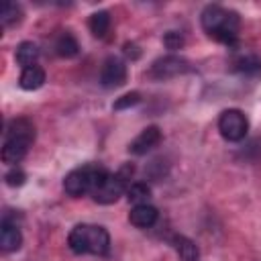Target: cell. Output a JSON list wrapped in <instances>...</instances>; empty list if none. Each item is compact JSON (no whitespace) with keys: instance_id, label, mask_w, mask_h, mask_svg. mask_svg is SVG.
Masks as SVG:
<instances>
[{"instance_id":"obj_1","label":"cell","mask_w":261,"mask_h":261,"mask_svg":"<svg viewBox=\"0 0 261 261\" xmlns=\"http://www.w3.org/2000/svg\"><path fill=\"white\" fill-rule=\"evenodd\" d=\"M202 29L216 41L234 47L239 39V14L218 4H208L200 14Z\"/></svg>"},{"instance_id":"obj_2","label":"cell","mask_w":261,"mask_h":261,"mask_svg":"<svg viewBox=\"0 0 261 261\" xmlns=\"http://www.w3.org/2000/svg\"><path fill=\"white\" fill-rule=\"evenodd\" d=\"M35 141V124L29 118H12L6 126V139L2 147V161L16 165Z\"/></svg>"},{"instance_id":"obj_3","label":"cell","mask_w":261,"mask_h":261,"mask_svg":"<svg viewBox=\"0 0 261 261\" xmlns=\"http://www.w3.org/2000/svg\"><path fill=\"white\" fill-rule=\"evenodd\" d=\"M67 245L75 255H106L110 234L100 224H77L67 237Z\"/></svg>"},{"instance_id":"obj_4","label":"cell","mask_w":261,"mask_h":261,"mask_svg":"<svg viewBox=\"0 0 261 261\" xmlns=\"http://www.w3.org/2000/svg\"><path fill=\"white\" fill-rule=\"evenodd\" d=\"M108 173H110V171H108L104 165H100V163H86V165H82V167L71 169V171L65 175V179H63V190H65L69 196H73V198L84 196V194H90V196H92V194L100 188V184L106 179Z\"/></svg>"},{"instance_id":"obj_5","label":"cell","mask_w":261,"mask_h":261,"mask_svg":"<svg viewBox=\"0 0 261 261\" xmlns=\"http://www.w3.org/2000/svg\"><path fill=\"white\" fill-rule=\"evenodd\" d=\"M133 173H135V167L130 163L122 165L116 173H108L106 179L100 184V188L92 194L94 202H98V204H114L122 194H126V188L130 186Z\"/></svg>"},{"instance_id":"obj_6","label":"cell","mask_w":261,"mask_h":261,"mask_svg":"<svg viewBox=\"0 0 261 261\" xmlns=\"http://www.w3.org/2000/svg\"><path fill=\"white\" fill-rule=\"evenodd\" d=\"M218 130L226 141L239 143L247 137L249 120L239 108H228L218 116Z\"/></svg>"},{"instance_id":"obj_7","label":"cell","mask_w":261,"mask_h":261,"mask_svg":"<svg viewBox=\"0 0 261 261\" xmlns=\"http://www.w3.org/2000/svg\"><path fill=\"white\" fill-rule=\"evenodd\" d=\"M190 69L188 61L179 55H165V57H159L153 61L151 65V75L157 77V80H169V77H175L179 73H186Z\"/></svg>"},{"instance_id":"obj_8","label":"cell","mask_w":261,"mask_h":261,"mask_svg":"<svg viewBox=\"0 0 261 261\" xmlns=\"http://www.w3.org/2000/svg\"><path fill=\"white\" fill-rule=\"evenodd\" d=\"M126 75H128L126 63L120 57L110 55L104 61L102 69H100V84L104 88H118V86H122L126 82Z\"/></svg>"},{"instance_id":"obj_9","label":"cell","mask_w":261,"mask_h":261,"mask_svg":"<svg viewBox=\"0 0 261 261\" xmlns=\"http://www.w3.org/2000/svg\"><path fill=\"white\" fill-rule=\"evenodd\" d=\"M159 143H161V130H159V126L151 124V126L143 128V130L130 141L128 151H130L133 155H147V153H149L151 149H155Z\"/></svg>"},{"instance_id":"obj_10","label":"cell","mask_w":261,"mask_h":261,"mask_svg":"<svg viewBox=\"0 0 261 261\" xmlns=\"http://www.w3.org/2000/svg\"><path fill=\"white\" fill-rule=\"evenodd\" d=\"M22 245V232L18 228L16 222H12L8 216H4L2 220V228H0V247L4 253H12L18 251Z\"/></svg>"},{"instance_id":"obj_11","label":"cell","mask_w":261,"mask_h":261,"mask_svg":"<svg viewBox=\"0 0 261 261\" xmlns=\"http://www.w3.org/2000/svg\"><path fill=\"white\" fill-rule=\"evenodd\" d=\"M157 208L151 206V204H137L130 212H128V220L130 224H135L137 228H149L157 222Z\"/></svg>"},{"instance_id":"obj_12","label":"cell","mask_w":261,"mask_h":261,"mask_svg":"<svg viewBox=\"0 0 261 261\" xmlns=\"http://www.w3.org/2000/svg\"><path fill=\"white\" fill-rule=\"evenodd\" d=\"M43 84H45V71H43V67L31 65V67H24V69L20 71L18 86H20L22 90H39Z\"/></svg>"},{"instance_id":"obj_13","label":"cell","mask_w":261,"mask_h":261,"mask_svg":"<svg viewBox=\"0 0 261 261\" xmlns=\"http://www.w3.org/2000/svg\"><path fill=\"white\" fill-rule=\"evenodd\" d=\"M55 53H57L59 57H65V59L75 57V55L80 53V43H77V39H75L69 31H63V33L57 37V41H55Z\"/></svg>"},{"instance_id":"obj_14","label":"cell","mask_w":261,"mask_h":261,"mask_svg":"<svg viewBox=\"0 0 261 261\" xmlns=\"http://www.w3.org/2000/svg\"><path fill=\"white\" fill-rule=\"evenodd\" d=\"M14 57H16V63L24 69V67H31V65H37V59H39V47L33 43V41H22L16 51H14Z\"/></svg>"},{"instance_id":"obj_15","label":"cell","mask_w":261,"mask_h":261,"mask_svg":"<svg viewBox=\"0 0 261 261\" xmlns=\"http://www.w3.org/2000/svg\"><path fill=\"white\" fill-rule=\"evenodd\" d=\"M173 247H175V251H177L181 261H198V257H200L198 245L188 237H181V234L175 237L173 239Z\"/></svg>"},{"instance_id":"obj_16","label":"cell","mask_w":261,"mask_h":261,"mask_svg":"<svg viewBox=\"0 0 261 261\" xmlns=\"http://www.w3.org/2000/svg\"><path fill=\"white\" fill-rule=\"evenodd\" d=\"M88 27H90V31H92L94 37H98V39L106 37V33L110 31V14L106 10L94 12L90 16V20H88Z\"/></svg>"},{"instance_id":"obj_17","label":"cell","mask_w":261,"mask_h":261,"mask_svg":"<svg viewBox=\"0 0 261 261\" xmlns=\"http://www.w3.org/2000/svg\"><path fill=\"white\" fill-rule=\"evenodd\" d=\"M232 65L241 73H257V71H261V57H257L253 53H245V55L234 57Z\"/></svg>"},{"instance_id":"obj_18","label":"cell","mask_w":261,"mask_h":261,"mask_svg":"<svg viewBox=\"0 0 261 261\" xmlns=\"http://www.w3.org/2000/svg\"><path fill=\"white\" fill-rule=\"evenodd\" d=\"M126 198H128V202H133L135 206H137V204H147V200L151 198V188H149L145 181H133V184L126 188Z\"/></svg>"},{"instance_id":"obj_19","label":"cell","mask_w":261,"mask_h":261,"mask_svg":"<svg viewBox=\"0 0 261 261\" xmlns=\"http://www.w3.org/2000/svg\"><path fill=\"white\" fill-rule=\"evenodd\" d=\"M20 16H22V10H20L18 4H14V2H4L2 4V8H0V22H2V27H10V24L18 22Z\"/></svg>"},{"instance_id":"obj_20","label":"cell","mask_w":261,"mask_h":261,"mask_svg":"<svg viewBox=\"0 0 261 261\" xmlns=\"http://www.w3.org/2000/svg\"><path fill=\"white\" fill-rule=\"evenodd\" d=\"M139 102H141V94H139V92H128V94L116 98V102L112 104V108H114V110H126V108H130V106H137Z\"/></svg>"},{"instance_id":"obj_21","label":"cell","mask_w":261,"mask_h":261,"mask_svg":"<svg viewBox=\"0 0 261 261\" xmlns=\"http://www.w3.org/2000/svg\"><path fill=\"white\" fill-rule=\"evenodd\" d=\"M163 45L167 49H171V51H177V49L184 47V37L179 33H175V31H169V33L163 35Z\"/></svg>"},{"instance_id":"obj_22","label":"cell","mask_w":261,"mask_h":261,"mask_svg":"<svg viewBox=\"0 0 261 261\" xmlns=\"http://www.w3.org/2000/svg\"><path fill=\"white\" fill-rule=\"evenodd\" d=\"M4 179H6V184L8 186H22L24 184V179H27V175H24V171L22 169H18V167H12L6 175H4Z\"/></svg>"},{"instance_id":"obj_23","label":"cell","mask_w":261,"mask_h":261,"mask_svg":"<svg viewBox=\"0 0 261 261\" xmlns=\"http://www.w3.org/2000/svg\"><path fill=\"white\" fill-rule=\"evenodd\" d=\"M124 55L130 57V59H137L141 55V51H139V47L135 43H124Z\"/></svg>"}]
</instances>
